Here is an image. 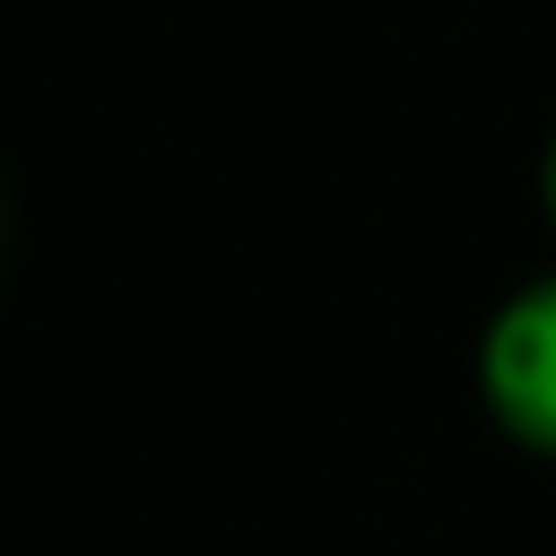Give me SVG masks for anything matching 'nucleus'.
Masks as SVG:
<instances>
[{
  "label": "nucleus",
  "mask_w": 556,
  "mask_h": 556,
  "mask_svg": "<svg viewBox=\"0 0 556 556\" xmlns=\"http://www.w3.org/2000/svg\"><path fill=\"white\" fill-rule=\"evenodd\" d=\"M547 208H556V156H547Z\"/></svg>",
  "instance_id": "nucleus-2"
},
{
  "label": "nucleus",
  "mask_w": 556,
  "mask_h": 556,
  "mask_svg": "<svg viewBox=\"0 0 556 556\" xmlns=\"http://www.w3.org/2000/svg\"><path fill=\"white\" fill-rule=\"evenodd\" d=\"M486 408L530 443L556 452V278L513 295L486 330Z\"/></svg>",
  "instance_id": "nucleus-1"
}]
</instances>
